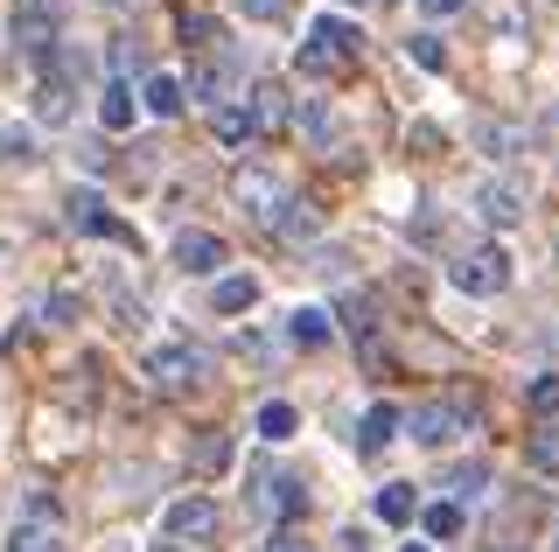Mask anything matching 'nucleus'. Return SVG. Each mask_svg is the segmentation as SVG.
Listing matches in <instances>:
<instances>
[{
	"instance_id": "1",
	"label": "nucleus",
	"mask_w": 559,
	"mask_h": 552,
	"mask_svg": "<svg viewBox=\"0 0 559 552\" xmlns=\"http://www.w3.org/2000/svg\"><path fill=\"white\" fill-rule=\"evenodd\" d=\"M357 57H364V36H357V22H343V14H314L308 36H301V49H294L301 77H336V71H349Z\"/></svg>"
},
{
	"instance_id": "2",
	"label": "nucleus",
	"mask_w": 559,
	"mask_h": 552,
	"mask_svg": "<svg viewBox=\"0 0 559 552\" xmlns=\"http://www.w3.org/2000/svg\"><path fill=\"white\" fill-rule=\"evenodd\" d=\"M63 8L70 0H14V14H8L14 43H22V57L35 71H43V63L57 57V43H63Z\"/></svg>"
},
{
	"instance_id": "3",
	"label": "nucleus",
	"mask_w": 559,
	"mask_h": 552,
	"mask_svg": "<svg viewBox=\"0 0 559 552\" xmlns=\"http://www.w3.org/2000/svg\"><path fill=\"white\" fill-rule=\"evenodd\" d=\"M448 280H454V295L489 301V295H503V287H511V259H503V245H476V252H462L448 266Z\"/></svg>"
},
{
	"instance_id": "4",
	"label": "nucleus",
	"mask_w": 559,
	"mask_h": 552,
	"mask_svg": "<svg viewBox=\"0 0 559 552\" xmlns=\"http://www.w3.org/2000/svg\"><path fill=\"white\" fill-rule=\"evenodd\" d=\"M231 196H238V211L252 217V224H266V231L280 224V211H287V203H294V196H287V182H280L273 168H238Z\"/></svg>"
},
{
	"instance_id": "5",
	"label": "nucleus",
	"mask_w": 559,
	"mask_h": 552,
	"mask_svg": "<svg viewBox=\"0 0 559 552\" xmlns=\"http://www.w3.org/2000/svg\"><path fill=\"white\" fill-rule=\"evenodd\" d=\"M476 427V406H448V399H433V406H413L406 412V434L419 441V447H454Z\"/></svg>"
},
{
	"instance_id": "6",
	"label": "nucleus",
	"mask_w": 559,
	"mask_h": 552,
	"mask_svg": "<svg viewBox=\"0 0 559 552\" xmlns=\"http://www.w3.org/2000/svg\"><path fill=\"white\" fill-rule=\"evenodd\" d=\"M147 377L162 392H189V385H203V377H210V357L189 350V343H162V350H147Z\"/></svg>"
},
{
	"instance_id": "7",
	"label": "nucleus",
	"mask_w": 559,
	"mask_h": 552,
	"mask_svg": "<svg viewBox=\"0 0 559 552\" xmlns=\"http://www.w3.org/2000/svg\"><path fill=\"white\" fill-rule=\"evenodd\" d=\"M63 224H70V231H84V238H119V245H140L127 224L105 211L98 189H70V196H63Z\"/></svg>"
},
{
	"instance_id": "8",
	"label": "nucleus",
	"mask_w": 559,
	"mask_h": 552,
	"mask_svg": "<svg viewBox=\"0 0 559 552\" xmlns=\"http://www.w3.org/2000/svg\"><path fill=\"white\" fill-rule=\"evenodd\" d=\"M524 203H532V189L511 182V176H489V182H476V211H483V224H497V231L524 224Z\"/></svg>"
},
{
	"instance_id": "9",
	"label": "nucleus",
	"mask_w": 559,
	"mask_h": 552,
	"mask_svg": "<svg viewBox=\"0 0 559 552\" xmlns=\"http://www.w3.org/2000/svg\"><path fill=\"white\" fill-rule=\"evenodd\" d=\"M162 525H168V539H175V545H182V539H189V545H203V539H217V504L189 490V496H175V504H168Z\"/></svg>"
},
{
	"instance_id": "10",
	"label": "nucleus",
	"mask_w": 559,
	"mask_h": 552,
	"mask_svg": "<svg viewBox=\"0 0 559 552\" xmlns=\"http://www.w3.org/2000/svg\"><path fill=\"white\" fill-rule=\"evenodd\" d=\"M231 92H238V63L231 57H197V63H189V98H197V106L217 112Z\"/></svg>"
},
{
	"instance_id": "11",
	"label": "nucleus",
	"mask_w": 559,
	"mask_h": 552,
	"mask_svg": "<svg viewBox=\"0 0 559 552\" xmlns=\"http://www.w3.org/2000/svg\"><path fill=\"white\" fill-rule=\"evenodd\" d=\"M175 266L182 273H217L224 266V238L217 231H175Z\"/></svg>"
},
{
	"instance_id": "12",
	"label": "nucleus",
	"mask_w": 559,
	"mask_h": 552,
	"mask_svg": "<svg viewBox=\"0 0 559 552\" xmlns=\"http://www.w3.org/2000/svg\"><path fill=\"white\" fill-rule=\"evenodd\" d=\"M399 427H406V412H399L392 399H378L371 412H364V427H357V455H384V447L399 441Z\"/></svg>"
},
{
	"instance_id": "13",
	"label": "nucleus",
	"mask_w": 559,
	"mask_h": 552,
	"mask_svg": "<svg viewBox=\"0 0 559 552\" xmlns=\"http://www.w3.org/2000/svg\"><path fill=\"white\" fill-rule=\"evenodd\" d=\"M133 112H140L133 84H127V77H112V84L98 92V127H105V133H127V127H133Z\"/></svg>"
},
{
	"instance_id": "14",
	"label": "nucleus",
	"mask_w": 559,
	"mask_h": 552,
	"mask_svg": "<svg viewBox=\"0 0 559 552\" xmlns=\"http://www.w3.org/2000/svg\"><path fill=\"white\" fill-rule=\"evenodd\" d=\"M140 106H147L154 119H175V112L189 106V84H182V77H168V71H154L147 84H140Z\"/></svg>"
},
{
	"instance_id": "15",
	"label": "nucleus",
	"mask_w": 559,
	"mask_h": 552,
	"mask_svg": "<svg viewBox=\"0 0 559 552\" xmlns=\"http://www.w3.org/2000/svg\"><path fill=\"white\" fill-rule=\"evenodd\" d=\"M210 308H217V315H252V308H259V280H252V273H224L217 295H210Z\"/></svg>"
},
{
	"instance_id": "16",
	"label": "nucleus",
	"mask_w": 559,
	"mask_h": 552,
	"mask_svg": "<svg viewBox=\"0 0 559 552\" xmlns=\"http://www.w3.org/2000/svg\"><path fill=\"white\" fill-rule=\"evenodd\" d=\"M252 119H259V133H280L294 119V98H287V84H259L252 92Z\"/></svg>"
},
{
	"instance_id": "17",
	"label": "nucleus",
	"mask_w": 559,
	"mask_h": 552,
	"mask_svg": "<svg viewBox=\"0 0 559 552\" xmlns=\"http://www.w3.org/2000/svg\"><path fill=\"white\" fill-rule=\"evenodd\" d=\"M273 238H287V245H308V238H322V211L314 203H287L273 224Z\"/></svg>"
},
{
	"instance_id": "18",
	"label": "nucleus",
	"mask_w": 559,
	"mask_h": 552,
	"mask_svg": "<svg viewBox=\"0 0 559 552\" xmlns=\"http://www.w3.org/2000/svg\"><path fill=\"white\" fill-rule=\"evenodd\" d=\"M210 133H217L224 147H245L259 133V119H252V106H217V112H210Z\"/></svg>"
},
{
	"instance_id": "19",
	"label": "nucleus",
	"mask_w": 559,
	"mask_h": 552,
	"mask_svg": "<svg viewBox=\"0 0 559 552\" xmlns=\"http://www.w3.org/2000/svg\"><path fill=\"white\" fill-rule=\"evenodd\" d=\"M483 28L497 43H524V8L518 0H483Z\"/></svg>"
},
{
	"instance_id": "20",
	"label": "nucleus",
	"mask_w": 559,
	"mask_h": 552,
	"mask_svg": "<svg viewBox=\"0 0 559 552\" xmlns=\"http://www.w3.org/2000/svg\"><path fill=\"white\" fill-rule=\"evenodd\" d=\"M287 343H294V350H322V343H329V315H322V308H294V315H287Z\"/></svg>"
},
{
	"instance_id": "21",
	"label": "nucleus",
	"mask_w": 559,
	"mask_h": 552,
	"mask_svg": "<svg viewBox=\"0 0 559 552\" xmlns=\"http://www.w3.org/2000/svg\"><path fill=\"white\" fill-rule=\"evenodd\" d=\"M378 517H384V525H413V517H419V490H413V482H384V490H378Z\"/></svg>"
},
{
	"instance_id": "22",
	"label": "nucleus",
	"mask_w": 559,
	"mask_h": 552,
	"mask_svg": "<svg viewBox=\"0 0 559 552\" xmlns=\"http://www.w3.org/2000/svg\"><path fill=\"white\" fill-rule=\"evenodd\" d=\"M8 552H63V531L49 525V517H35V525H14V531H8Z\"/></svg>"
},
{
	"instance_id": "23",
	"label": "nucleus",
	"mask_w": 559,
	"mask_h": 552,
	"mask_svg": "<svg viewBox=\"0 0 559 552\" xmlns=\"http://www.w3.org/2000/svg\"><path fill=\"white\" fill-rule=\"evenodd\" d=\"M35 119H43V127H63V119H70V84L63 77L35 84Z\"/></svg>"
},
{
	"instance_id": "24",
	"label": "nucleus",
	"mask_w": 559,
	"mask_h": 552,
	"mask_svg": "<svg viewBox=\"0 0 559 552\" xmlns=\"http://www.w3.org/2000/svg\"><path fill=\"white\" fill-rule=\"evenodd\" d=\"M252 427H259V441H287L294 427H301V412H294L287 399H266V406H259V420H252Z\"/></svg>"
},
{
	"instance_id": "25",
	"label": "nucleus",
	"mask_w": 559,
	"mask_h": 552,
	"mask_svg": "<svg viewBox=\"0 0 559 552\" xmlns=\"http://www.w3.org/2000/svg\"><path fill=\"white\" fill-rule=\"evenodd\" d=\"M524 461H532L538 476H559V427H538V434L524 441Z\"/></svg>"
},
{
	"instance_id": "26",
	"label": "nucleus",
	"mask_w": 559,
	"mask_h": 552,
	"mask_svg": "<svg viewBox=\"0 0 559 552\" xmlns=\"http://www.w3.org/2000/svg\"><path fill=\"white\" fill-rule=\"evenodd\" d=\"M273 511L287 517V525H294V517H308V482L301 476H280L273 482Z\"/></svg>"
},
{
	"instance_id": "27",
	"label": "nucleus",
	"mask_w": 559,
	"mask_h": 552,
	"mask_svg": "<svg viewBox=\"0 0 559 552\" xmlns=\"http://www.w3.org/2000/svg\"><path fill=\"white\" fill-rule=\"evenodd\" d=\"M419 525H427V539H462V504H427Z\"/></svg>"
},
{
	"instance_id": "28",
	"label": "nucleus",
	"mask_w": 559,
	"mask_h": 552,
	"mask_svg": "<svg viewBox=\"0 0 559 552\" xmlns=\"http://www.w3.org/2000/svg\"><path fill=\"white\" fill-rule=\"evenodd\" d=\"M0 161H35V127L8 119V127H0Z\"/></svg>"
},
{
	"instance_id": "29",
	"label": "nucleus",
	"mask_w": 559,
	"mask_h": 552,
	"mask_svg": "<svg viewBox=\"0 0 559 552\" xmlns=\"http://www.w3.org/2000/svg\"><path fill=\"white\" fill-rule=\"evenodd\" d=\"M524 406H532L538 420H552V412H559V371H546V377H532V385H524Z\"/></svg>"
},
{
	"instance_id": "30",
	"label": "nucleus",
	"mask_w": 559,
	"mask_h": 552,
	"mask_svg": "<svg viewBox=\"0 0 559 552\" xmlns=\"http://www.w3.org/2000/svg\"><path fill=\"white\" fill-rule=\"evenodd\" d=\"M301 133H308V141H322L329 154H336V119H329V106H301Z\"/></svg>"
},
{
	"instance_id": "31",
	"label": "nucleus",
	"mask_w": 559,
	"mask_h": 552,
	"mask_svg": "<svg viewBox=\"0 0 559 552\" xmlns=\"http://www.w3.org/2000/svg\"><path fill=\"white\" fill-rule=\"evenodd\" d=\"M483 482H489V469H483V461H468V469H454L441 490L454 496V504H462V496H483Z\"/></svg>"
},
{
	"instance_id": "32",
	"label": "nucleus",
	"mask_w": 559,
	"mask_h": 552,
	"mask_svg": "<svg viewBox=\"0 0 559 552\" xmlns=\"http://www.w3.org/2000/svg\"><path fill=\"white\" fill-rule=\"evenodd\" d=\"M476 141L489 154H518V127H503V119H476Z\"/></svg>"
},
{
	"instance_id": "33",
	"label": "nucleus",
	"mask_w": 559,
	"mask_h": 552,
	"mask_svg": "<svg viewBox=\"0 0 559 552\" xmlns=\"http://www.w3.org/2000/svg\"><path fill=\"white\" fill-rule=\"evenodd\" d=\"M182 43L189 49H217V14H182Z\"/></svg>"
},
{
	"instance_id": "34",
	"label": "nucleus",
	"mask_w": 559,
	"mask_h": 552,
	"mask_svg": "<svg viewBox=\"0 0 559 552\" xmlns=\"http://www.w3.org/2000/svg\"><path fill=\"white\" fill-rule=\"evenodd\" d=\"M406 57L419 63V71H448V57H441V36H413V43H406Z\"/></svg>"
},
{
	"instance_id": "35",
	"label": "nucleus",
	"mask_w": 559,
	"mask_h": 552,
	"mask_svg": "<svg viewBox=\"0 0 559 552\" xmlns=\"http://www.w3.org/2000/svg\"><path fill=\"white\" fill-rule=\"evenodd\" d=\"M49 322H57V329H70V322H78V295H70V287H57V295H49Z\"/></svg>"
},
{
	"instance_id": "36",
	"label": "nucleus",
	"mask_w": 559,
	"mask_h": 552,
	"mask_svg": "<svg viewBox=\"0 0 559 552\" xmlns=\"http://www.w3.org/2000/svg\"><path fill=\"white\" fill-rule=\"evenodd\" d=\"M238 14H245V22H280L287 0H238Z\"/></svg>"
},
{
	"instance_id": "37",
	"label": "nucleus",
	"mask_w": 559,
	"mask_h": 552,
	"mask_svg": "<svg viewBox=\"0 0 559 552\" xmlns=\"http://www.w3.org/2000/svg\"><path fill=\"white\" fill-rule=\"evenodd\" d=\"M413 238H419V245H433V238H441V211H433V203H419V217H413Z\"/></svg>"
},
{
	"instance_id": "38",
	"label": "nucleus",
	"mask_w": 559,
	"mask_h": 552,
	"mask_svg": "<svg viewBox=\"0 0 559 552\" xmlns=\"http://www.w3.org/2000/svg\"><path fill=\"white\" fill-rule=\"evenodd\" d=\"M197 469H224V434H203L197 441Z\"/></svg>"
},
{
	"instance_id": "39",
	"label": "nucleus",
	"mask_w": 559,
	"mask_h": 552,
	"mask_svg": "<svg viewBox=\"0 0 559 552\" xmlns=\"http://www.w3.org/2000/svg\"><path fill=\"white\" fill-rule=\"evenodd\" d=\"M266 552H314V545H308V531L287 525V531H273V539H266Z\"/></svg>"
},
{
	"instance_id": "40",
	"label": "nucleus",
	"mask_w": 559,
	"mask_h": 552,
	"mask_svg": "<svg viewBox=\"0 0 559 552\" xmlns=\"http://www.w3.org/2000/svg\"><path fill=\"white\" fill-rule=\"evenodd\" d=\"M406 141H413V147H441V141H448V133H441V127H433V119H413V133H406Z\"/></svg>"
},
{
	"instance_id": "41",
	"label": "nucleus",
	"mask_w": 559,
	"mask_h": 552,
	"mask_svg": "<svg viewBox=\"0 0 559 552\" xmlns=\"http://www.w3.org/2000/svg\"><path fill=\"white\" fill-rule=\"evenodd\" d=\"M468 0H419V14H433V22H448V14H462Z\"/></svg>"
},
{
	"instance_id": "42",
	"label": "nucleus",
	"mask_w": 559,
	"mask_h": 552,
	"mask_svg": "<svg viewBox=\"0 0 559 552\" xmlns=\"http://www.w3.org/2000/svg\"><path fill=\"white\" fill-rule=\"evenodd\" d=\"M105 8H112V14H133V8H147V0H105Z\"/></svg>"
},
{
	"instance_id": "43",
	"label": "nucleus",
	"mask_w": 559,
	"mask_h": 552,
	"mask_svg": "<svg viewBox=\"0 0 559 552\" xmlns=\"http://www.w3.org/2000/svg\"><path fill=\"white\" fill-rule=\"evenodd\" d=\"M154 552H182V545H154Z\"/></svg>"
},
{
	"instance_id": "44",
	"label": "nucleus",
	"mask_w": 559,
	"mask_h": 552,
	"mask_svg": "<svg viewBox=\"0 0 559 552\" xmlns=\"http://www.w3.org/2000/svg\"><path fill=\"white\" fill-rule=\"evenodd\" d=\"M343 8H364V0H343Z\"/></svg>"
},
{
	"instance_id": "45",
	"label": "nucleus",
	"mask_w": 559,
	"mask_h": 552,
	"mask_svg": "<svg viewBox=\"0 0 559 552\" xmlns=\"http://www.w3.org/2000/svg\"><path fill=\"white\" fill-rule=\"evenodd\" d=\"M406 552H427V545H406Z\"/></svg>"
},
{
	"instance_id": "46",
	"label": "nucleus",
	"mask_w": 559,
	"mask_h": 552,
	"mask_svg": "<svg viewBox=\"0 0 559 552\" xmlns=\"http://www.w3.org/2000/svg\"><path fill=\"white\" fill-rule=\"evenodd\" d=\"M552 552H559V545H552Z\"/></svg>"
}]
</instances>
